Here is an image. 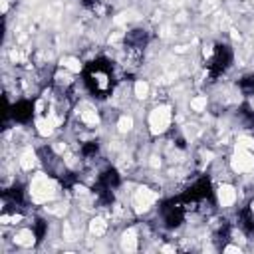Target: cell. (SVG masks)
Here are the masks:
<instances>
[{
  "mask_svg": "<svg viewBox=\"0 0 254 254\" xmlns=\"http://www.w3.org/2000/svg\"><path fill=\"white\" fill-rule=\"evenodd\" d=\"M28 192H30V198L36 204H46V202H52V200H56L60 196V185L50 175L36 173V175H32Z\"/></svg>",
  "mask_w": 254,
  "mask_h": 254,
  "instance_id": "1",
  "label": "cell"
},
{
  "mask_svg": "<svg viewBox=\"0 0 254 254\" xmlns=\"http://www.w3.org/2000/svg\"><path fill=\"white\" fill-rule=\"evenodd\" d=\"M89 232H91L93 236H103V234L107 232V220L101 218V216H93V218L89 220Z\"/></svg>",
  "mask_w": 254,
  "mask_h": 254,
  "instance_id": "10",
  "label": "cell"
},
{
  "mask_svg": "<svg viewBox=\"0 0 254 254\" xmlns=\"http://www.w3.org/2000/svg\"><path fill=\"white\" fill-rule=\"evenodd\" d=\"M159 198V192L149 189V187H137L131 194V208L137 214H143L147 210H151V206L155 204V200Z\"/></svg>",
  "mask_w": 254,
  "mask_h": 254,
  "instance_id": "4",
  "label": "cell"
},
{
  "mask_svg": "<svg viewBox=\"0 0 254 254\" xmlns=\"http://www.w3.org/2000/svg\"><path fill=\"white\" fill-rule=\"evenodd\" d=\"M230 169L236 175H248L254 171V151L236 145L232 157H230Z\"/></svg>",
  "mask_w": 254,
  "mask_h": 254,
  "instance_id": "3",
  "label": "cell"
},
{
  "mask_svg": "<svg viewBox=\"0 0 254 254\" xmlns=\"http://www.w3.org/2000/svg\"><path fill=\"white\" fill-rule=\"evenodd\" d=\"M238 198V192H236V187L230 185V183H220L216 187V200L222 208H230Z\"/></svg>",
  "mask_w": 254,
  "mask_h": 254,
  "instance_id": "5",
  "label": "cell"
},
{
  "mask_svg": "<svg viewBox=\"0 0 254 254\" xmlns=\"http://www.w3.org/2000/svg\"><path fill=\"white\" fill-rule=\"evenodd\" d=\"M14 242H16L18 246H22V248H30V246H34V242H36V234H34L30 228H22V230H18V232L14 234Z\"/></svg>",
  "mask_w": 254,
  "mask_h": 254,
  "instance_id": "9",
  "label": "cell"
},
{
  "mask_svg": "<svg viewBox=\"0 0 254 254\" xmlns=\"http://www.w3.org/2000/svg\"><path fill=\"white\" fill-rule=\"evenodd\" d=\"M133 125H135L133 115H121V117H119V121H117V131L125 135V133H129V131L133 129Z\"/></svg>",
  "mask_w": 254,
  "mask_h": 254,
  "instance_id": "13",
  "label": "cell"
},
{
  "mask_svg": "<svg viewBox=\"0 0 254 254\" xmlns=\"http://www.w3.org/2000/svg\"><path fill=\"white\" fill-rule=\"evenodd\" d=\"M171 121H173V109L171 105H155L151 111H149V117H147V125H149V131L151 135H163L169 131L171 127Z\"/></svg>",
  "mask_w": 254,
  "mask_h": 254,
  "instance_id": "2",
  "label": "cell"
},
{
  "mask_svg": "<svg viewBox=\"0 0 254 254\" xmlns=\"http://www.w3.org/2000/svg\"><path fill=\"white\" fill-rule=\"evenodd\" d=\"M121 250L123 252H135V250H139V238H137V230L135 228H127L121 234Z\"/></svg>",
  "mask_w": 254,
  "mask_h": 254,
  "instance_id": "7",
  "label": "cell"
},
{
  "mask_svg": "<svg viewBox=\"0 0 254 254\" xmlns=\"http://www.w3.org/2000/svg\"><path fill=\"white\" fill-rule=\"evenodd\" d=\"M224 252H240V246H232V244H228V246H224Z\"/></svg>",
  "mask_w": 254,
  "mask_h": 254,
  "instance_id": "15",
  "label": "cell"
},
{
  "mask_svg": "<svg viewBox=\"0 0 254 254\" xmlns=\"http://www.w3.org/2000/svg\"><path fill=\"white\" fill-rule=\"evenodd\" d=\"M77 117H79V121H81V125H85V127H97V123H99V111L95 109V105H91V103H81L79 107H77Z\"/></svg>",
  "mask_w": 254,
  "mask_h": 254,
  "instance_id": "6",
  "label": "cell"
},
{
  "mask_svg": "<svg viewBox=\"0 0 254 254\" xmlns=\"http://www.w3.org/2000/svg\"><path fill=\"white\" fill-rule=\"evenodd\" d=\"M18 165L22 171H32L36 165H38V155L32 147H26L22 153H20V159H18Z\"/></svg>",
  "mask_w": 254,
  "mask_h": 254,
  "instance_id": "8",
  "label": "cell"
},
{
  "mask_svg": "<svg viewBox=\"0 0 254 254\" xmlns=\"http://www.w3.org/2000/svg\"><path fill=\"white\" fill-rule=\"evenodd\" d=\"M60 67H64V69H67V71H71V73H77V71L81 69V62H79L77 58L67 56V58H62Z\"/></svg>",
  "mask_w": 254,
  "mask_h": 254,
  "instance_id": "11",
  "label": "cell"
},
{
  "mask_svg": "<svg viewBox=\"0 0 254 254\" xmlns=\"http://www.w3.org/2000/svg\"><path fill=\"white\" fill-rule=\"evenodd\" d=\"M252 32H254V22H252Z\"/></svg>",
  "mask_w": 254,
  "mask_h": 254,
  "instance_id": "16",
  "label": "cell"
},
{
  "mask_svg": "<svg viewBox=\"0 0 254 254\" xmlns=\"http://www.w3.org/2000/svg\"><path fill=\"white\" fill-rule=\"evenodd\" d=\"M206 103H208L206 95H196V97H192V99H190V109H192V111H196V113H200V111H204V109H206Z\"/></svg>",
  "mask_w": 254,
  "mask_h": 254,
  "instance_id": "14",
  "label": "cell"
},
{
  "mask_svg": "<svg viewBox=\"0 0 254 254\" xmlns=\"http://www.w3.org/2000/svg\"><path fill=\"white\" fill-rule=\"evenodd\" d=\"M133 95L137 99H147V95H149V83L145 79H137L133 83Z\"/></svg>",
  "mask_w": 254,
  "mask_h": 254,
  "instance_id": "12",
  "label": "cell"
}]
</instances>
